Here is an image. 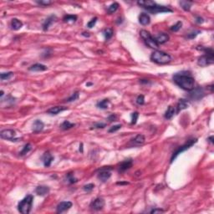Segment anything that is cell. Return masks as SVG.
<instances>
[{"label": "cell", "instance_id": "6da1fadb", "mask_svg": "<svg viewBox=\"0 0 214 214\" xmlns=\"http://www.w3.org/2000/svg\"><path fill=\"white\" fill-rule=\"evenodd\" d=\"M173 80L176 85L184 90L191 91L195 88V80L191 75L187 71L176 73L173 76Z\"/></svg>", "mask_w": 214, "mask_h": 214}, {"label": "cell", "instance_id": "7a4b0ae2", "mask_svg": "<svg viewBox=\"0 0 214 214\" xmlns=\"http://www.w3.org/2000/svg\"><path fill=\"white\" fill-rule=\"evenodd\" d=\"M197 50L204 52L205 54L201 55V57L197 60V64L201 67H205L207 65H210L214 62V53L213 49L211 48H199L197 47Z\"/></svg>", "mask_w": 214, "mask_h": 214}, {"label": "cell", "instance_id": "3957f363", "mask_svg": "<svg viewBox=\"0 0 214 214\" xmlns=\"http://www.w3.org/2000/svg\"><path fill=\"white\" fill-rule=\"evenodd\" d=\"M151 61L157 64H166L172 61V57L167 53L163 51H154L151 55Z\"/></svg>", "mask_w": 214, "mask_h": 214}, {"label": "cell", "instance_id": "277c9868", "mask_svg": "<svg viewBox=\"0 0 214 214\" xmlns=\"http://www.w3.org/2000/svg\"><path fill=\"white\" fill-rule=\"evenodd\" d=\"M34 197L32 195H28L25 197L21 200L18 204V210L20 213L28 214L30 213L33 206Z\"/></svg>", "mask_w": 214, "mask_h": 214}, {"label": "cell", "instance_id": "5b68a950", "mask_svg": "<svg viewBox=\"0 0 214 214\" xmlns=\"http://www.w3.org/2000/svg\"><path fill=\"white\" fill-rule=\"evenodd\" d=\"M140 37L142 38V39L144 40V42L146 44L147 46H149L151 49H155V50L158 49L159 44L156 43V39L151 36V34L147 30H145V29L140 30Z\"/></svg>", "mask_w": 214, "mask_h": 214}, {"label": "cell", "instance_id": "8992f818", "mask_svg": "<svg viewBox=\"0 0 214 214\" xmlns=\"http://www.w3.org/2000/svg\"><path fill=\"white\" fill-rule=\"evenodd\" d=\"M197 139H191V140H187L184 145H182V146H179L176 151L173 152V154H172V156L171 163L175 161V159H176V157H177L180 154H182V152H184V151H186L187 150H188L189 148H191V147L195 143H197Z\"/></svg>", "mask_w": 214, "mask_h": 214}, {"label": "cell", "instance_id": "52a82bcc", "mask_svg": "<svg viewBox=\"0 0 214 214\" xmlns=\"http://www.w3.org/2000/svg\"><path fill=\"white\" fill-rule=\"evenodd\" d=\"M0 136L2 139L4 140H9L11 141H17L18 139H16V131L12 129H5L3 130L0 132Z\"/></svg>", "mask_w": 214, "mask_h": 214}, {"label": "cell", "instance_id": "ba28073f", "mask_svg": "<svg viewBox=\"0 0 214 214\" xmlns=\"http://www.w3.org/2000/svg\"><path fill=\"white\" fill-rule=\"evenodd\" d=\"M204 95H205V94H204V91H203L202 88L197 87V88H194L192 90H191L189 97L191 100L198 101V100H200L201 98H203Z\"/></svg>", "mask_w": 214, "mask_h": 214}, {"label": "cell", "instance_id": "9c48e42d", "mask_svg": "<svg viewBox=\"0 0 214 214\" xmlns=\"http://www.w3.org/2000/svg\"><path fill=\"white\" fill-rule=\"evenodd\" d=\"M148 12H150L151 13H172V9L166 7V6H159V5H156L155 7L153 8H151L149 9H147Z\"/></svg>", "mask_w": 214, "mask_h": 214}, {"label": "cell", "instance_id": "30bf717a", "mask_svg": "<svg viewBox=\"0 0 214 214\" xmlns=\"http://www.w3.org/2000/svg\"><path fill=\"white\" fill-rule=\"evenodd\" d=\"M105 206V200L101 197H97L95 200H93L89 205V207L95 211H100Z\"/></svg>", "mask_w": 214, "mask_h": 214}, {"label": "cell", "instance_id": "8fae6325", "mask_svg": "<svg viewBox=\"0 0 214 214\" xmlns=\"http://www.w3.org/2000/svg\"><path fill=\"white\" fill-rule=\"evenodd\" d=\"M111 176V172L110 171V168H102L100 170L98 173V178L101 180L102 182H105L108 181Z\"/></svg>", "mask_w": 214, "mask_h": 214}, {"label": "cell", "instance_id": "7c38bea8", "mask_svg": "<svg viewBox=\"0 0 214 214\" xmlns=\"http://www.w3.org/2000/svg\"><path fill=\"white\" fill-rule=\"evenodd\" d=\"M72 206H73V203L71 201H61L60 203L58 204L56 212L58 213H62L65 211H68L70 207H72Z\"/></svg>", "mask_w": 214, "mask_h": 214}, {"label": "cell", "instance_id": "4fadbf2b", "mask_svg": "<svg viewBox=\"0 0 214 214\" xmlns=\"http://www.w3.org/2000/svg\"><path fill=\"white\" fill-rule=\"evenodd\" d=\"M145 140H146L145 136H144L142 134H138V135H136L134 138L131 140L130 145H131V146H139L143 145V144L145 143Z\"/></svg>", "mask_w": 214, "mask_h": 214}, {"label": "cell", "instance_id": "5bb4252c", "mask_svg": "<svg viewBox=\"0 0 214 214\" xmlns=\"http://www.w3.org/2000/svg\"><path fill=\"white\" fill-rule=\"evenodd\" d=\"M132 164H133L132 159H127V160L123 161L119 166V172H124L127 170H129L132 166Z\"/></svg>", "mask_w": 214, "mask_h": 214}, {"label": "cell", "instance_id": "9a60e30c", "mask_svg": "<svg viewBox=\"0 0 214 214\" xmlns=\"http://www.w3.org/2000/svg\"><path fill=\"white\" fill-rule=\"evenodd\" d=\"M47 70H48V68L46 65L38 63L34 64L28 68V70L33 71V72H42V71H45Z\"/></svg>", "mask_w": 214, "mask_h": 214}, {"label": "cell", "instance_id": "2e32d148", "mask_svg": "<svg viewBox=\"0 0 214 214\" xmlns=\"http://www.w3.org/2000/svg\"><path fill=\"white\" fill-rule=\"evenodd\" d=\"M42 160H43V163H44V166L45 167H49L50 166L51 163L54 160V156L51 155L50 152H45L44 155H43V157H42Z\"/></svg>", "mask_w": 214, "mask_h": 214}, {"label": "cell", "instance_id": "e0dca14e", "mask_svg": "<svg viewBox=\"0 0 214 214\" xmlns=\"http://www.w3.org/2000/svg\"><path fill=\"white\" fill-rule=\"evenodd\" d=\"M55 20H56V16H55V15H50L49 18H47V19L44 20V22L43 23V29H44V31H47V30L50 28V27L51 26V25H52Z\"/></svg>", "mask_w": 214, "mask_h": 214}, {"label": "cell", "instance_id": "ac0fdd59", "mask_svg": "<svg viewBox=\"0 0 214 214\" xmlns=\"http://www.w3.org/2000/svg\"><path fill=\"white\" fill-rule=\"evenodd\" d=\"M150 22H151V18L147 13H140V15L139 16V23L141 25H148Z\"/></svg>", "mask_w": 214, "mask_h": 214}, {"label": "cell", "instance_id": "d6986e66", "mask_svg": "<svg viewBox=\"0 0 214 214\" xmlns=\"http://www.w3.org/2000/svg\"><path fill=\"white\" fill-rule=\"evenodd\" d=\"M137 4L140 7H143L146 9H149L151 8H153L156 5V3L154 1L151 0H145V1H138Z\"/></svg>", "mask_w": 214, "mask_h": 214}, {"label": "cell", "instance_id": "ffe728a7", "mask_svg": "<svg viewBox=\"0 0 214 214\" xmlns=\"http://www.w3.org/2000/svg\"><path fill=\"white\" fill-rule=\"evenodd\" d=\"M67 109H68L67 107H64V106H54L47 111V113L50 115H58L64 111H66Z\"/></svg>", "mask_w": 214, "mask_h": 214}, {"label": "cell", "instance_id": "44dd1931", "mask_svg": "<svg viewBox=\"0 0 214 214\" xmlns=\"http://www.w3.org/2000/svg\"><path fill=\"white\" fill-rule=\"evenodd\" d=\"M169 38H170V37H169V35L167 34L162 33V34H158L155 39H156V43L158 44H163L166 43L169 40Z\"/></svg>", "mask_w": 214, "mask_h": 214}, {"label": "cell", "instance_id": "7402d4cb", "mask_svg": "<svg viewBox=\"0 0 214 214\" xmlns=\"http://www.w3.org/2000/svg\"><path fill=\"white\" fill-rule=\"evenodd\" d=\"M44 127V125L43 121L40 120H36L33 124V131L34 133H38V132L43 131Z\"/></svg>", "mask_w": 214, "mask_h": 214}, {"label": "cell", "instance_id": "603a6c76", "mask_svg": "<svg viewBox=\"0 0 214 214\" xmlns=\"http://www.w3.org/2000/svg\"><path fill=\"white\" fill-rule=\"evenodd\" d=\"M35 192L39 196H45L50 192V187L45 186H38L35 189Z\"/></svg>", "mask_w": 214, "mask_h": 214}, {"label": "cell", "instance_id": "cb8c5ba5", "mask_svg": "<svg viewBox=\"0 0 214 214\" xmlns=\"http://www.w3.org/2000/svg\"><path fill=\"white\" fill-rule=\"evenodd\" d=\"M10 26H11V28L13 30H19L23 27V23L18 19H13L11 21Z\"/></svg>", "mask_w": 214, "mask_h": 214}, {"label": "cell", "instance_id": "d4e9b609", "mask_svg": "<svg viewBox=\"0 0 214 214\" xmlns=\"http://www.w3.org/2000/svg\"><path fill=\"white\" fill-rule=\"evenodd\" d=\"M176 113V109H175V107H173V106H172V105H170V106H168V108H167V110L166 111V112H165V118L166 119H167V120H170V119H172L173 116H174V115Z\"/></svg>", "mask_w": 214, "mask_h": 214}, {"label": "cell", "instance_id": "484cf974", "mask_svg": "<svg viewBox=\"0 0 214 214\" xmlns=\"http://www.w3.org/2000/svg\"><path fill=\"white\" fill-rule=\"evenodd\" d=\"M187 107H188V101L184 99H181L177 104V112H179L180 111L185 110Z\"/></svg>", "mask_w": 214, "mask_h": 214}, {"label": "cell", "instance_id": "4316f807", "mask_svg": "<svg viewBox=\"0 0 214 214\" xmlns=\"http://www.w3.org/2000/svg\"><path fill=\"white\" fill-rule=\"evenodd\" d=\"M109 104H110V101L108 99H104L102 100L100 102H98L96 104V106L99 108V109H102V110H105L108 108L109 106Z\"/></svg>", "mask_w": 214, "mask_h": 214}, {"label": "cell", "instance_id": "83f0119b", "mask_svg": "<svg viewBox=\"0 0 214 214\" xmlns=\"http://www.w3.org/2000/svg\"><path fill=\"white\" fill-rule=\"evenodd\" d=\"M191 2H189V1H180L179 2V4L181 5L182 9L185 11H190L191 9Z\"/></svg>", "mask_w": 214, "mask_h": 214}, {"label": "cell", "instance_id": "f1b7e54d", "mask_svg": "<svg viewBox=\"0 0 214 214\" xmlns=\"http://www.w3.org/2000/svg\"><path fill=\"white\" fill-rule=\"evenodd\" d=\"M113 34V29H112L111 28H105V29L104 30V32H103V34H104V36H105V40H109V39H111V38H112Z\"/></svg>", "mask_w": 214, "mask_h": 214}, {"label": "cell", "instance_id": "f546056e", "mask_svg": "<svg viewBox=\"0 0 214 214\" xmlns=\"http://www.w3.org/2000/svg\"><path fill=\"white\" fill-rule=\"evenodd\" d=\"M118 9H119V3H116V2H115V3H111V4L108 7V9H107V13H110V14L114 13L115 12L117 11Z\"/></svg>", "mask_w": 214, "mask_h": 214}, {"label": "cell", "instance_id": "4dcf8cb0", "mask_svg": "<svg viewBox=\"0 0 214 214\" xmlns=\"http://www.w3.org/2000/svg\"><path fill=\"white\" fill-rule=\"evenodd\" d=\"M66 181L69 184H74L77 182V178H76V176L74 175L73 172H70L66 175Z\"/></svg>", "mask_w": 214, "mask_h": 214}, {"label": "cell", "instance_id": "1f68e13d", "mask_svg": "<svg viewBox=\"0 0 214 214\" xmlns=\"http://www.w3.org/2000/svg\"><path fill=\"white\" fill-rule=\"evenodd\" d=\"M32 149V145L30 143H27L26 145H25V146L23 147L22 151L19 152V156H25L26 154H28L29 151H31Z\"/></svg>", "mask_w": 214, "mask_h": 214}, {"label": "cell", "instance_id": "d6a6232c", "mask_svg": "<svg viewBox=\"0 0 214 214\" xmlns=\"http://www.w3.org/2000/svg\"><path fill=\"white\" fill-rule=\"evenodd\" d=\"M75 124L74 123H71V122H70L69 121H64L63 123L60 125V128L64 130V131H66V130H70V129H71V128H73V127H75Z\"/></svg>", "mask_w": 214, "mask_h": 214}, {"label": "cell", "instance_id": "836d02e7", "mask_svg": "<svg viewBox=\"0 0 214 214\" xmlns=\"http://www.w3.org/2000/svg\"><path fill=\"white\" fill-rule=\"evenodd\" d=\"M63 20L64 22H65V23H70V22L74 23V22H76V20H77V16H76V15L68 14V15H65V16L64 17Z\"/></svg>", "mask_w": 214, "mask_h": 214}, {"label": "cell", "instance_id": "e575fe53", "mask_svg": "<svg viewBox=\"0 0 214 214\" xmlns=\"http://www.w3.org/2000/svg\"><path fill=\"white\" fill-rule=\"evenodd\" d=\"M13 77V72H6V73H1L0 75V79L1 80L4 81V80H9L10 79H12Z\"/></svg>", "mask_w": 214, "mask_h": 214}, {"label": "cell", "instance_id": "d590c367", "mask_svg": "<svg viewBox=\"0 0 214 214\" xmlns=\"http://www.w3.org/2000/svg\"><path fill=\"white\" fill-rule=\"evenodd\" d=\"M79 96H80V93L78 91L75 92L74 94H72V95L70 97H69L67 100H66V102H72V101H76L79 99Z\"/></svg>", "mask_w": 214, "mask_h": 214}, {"label": "cell", "instance_id": "8d00e7d4", "mask_svg": "<svg viewBox=\"0 0 214 214\" xmlns=\"http://www.w3.org/2000/svg\"><path fill=\"white\" fill-rule=\"evenodd\" d=\"M182 26V22L178 21L176 25H174L171 27V30H172V31H173V32H177L178 30H180V29H181Z\"/></svg>", "mask_w": 214, "mask_h": 214}, {"label": "cell", "instance_id": "74e56055", "mask_svg": "<svg viewBox=\"0 0 214 214\" xmlns=\"http://www.w3.org/2000/svg\"><path fill=\"white\" fill-rule=\"evenodd\" d=\"M138 117L139 113L137 111H135V112H133V113L131 114V124H132V125H135V124L137 122Z\"/></svg>", "mask_w": 214, "mask_h": 214}, {"label": "cell", "instance_id": "f35d334b", "mask_svg": "<svg viewBox=\"0 0 214 214\" xmlns=\"http://www.w3.org/2000/svg\"><path fill=\"white\" fill-rule=\"evenodd\" d=\"M36 3L42 6H49L53 3V2L50 0H40V1H36Z\"/></svg>", "mask_w": 214, "mask_h": 214}, {"label": "cell", "instance_id": "ab89813d", "mask_svg": "<svg viewBox=\"0 0 214 214\" xmlns=\"http://www.w3.org/2000/svg\"><path fill=\"white\" fill-rule=\"evenodd\" d=\"M95 188V185L93 184V183H89L87 185H85L84 187H83V189H84V191H85L86 192H89V191H91L93 189Z\"/></svg>", "mask_w": 214, "mask_h": 214}, {"label": "cell", "instance_id": "60d3db41", "mask_svg": "<svg viewBox=\"0 0 214 214\" xmlns=\"http://www.w3.org/2000/svg\"><path fill=\"white\" fill-rule=\"evenodd\" d=\"M199 34H200V31H193V32H191V33H189L188 34H187V38H189V39H193V38H196Z\"/></svg>", "mask_w": 214, "mask_h": 214}, {"label": "cell", "instance_id": "b9f144b4", "mask_svg": "<svg viewBox=\"0 0 214 214\" xmlns=\"http://www.w3.org/2000/svg\"><path fill=\"white\" fill-rule=\"evenodd\" d=\"M122 127V126L121 125H115V126H111L110 129H109V133H114V132H115V131H119L121 128Z\"/></svg>", "mask_w": 214, "mask_h": 214}, {"label": "cell", "instance_id": "7bdbcfd3", "mask_svg": "<svg viewBox=\"0 0 214 214\" xmlns=\"http://www.w3.org/2000/svg\"><path fill=\"white\" fill-rule=\"evenodd\" d=\"M136 103L140 105H142L145 104V97L143 95H140L138 97L136 98Z\"/></svg>", "mask_w": 214, "mask_h": 214}, {"label": "cell", "instance_id": "ee69618b", "mask_svg": "<svg viewBox=\"0 0 214 214\" xmlns=\"http://www.w3.org/2000/svg\"><path fill=\"white\" fill-rule=\"evenodd\" d=\"M97 18L96 17H95L94 19H92L89 22H88V24H87V27H88L89 28H93L94 26L95 25V24H96V22H97Z\"/></svg>", "mask_w": 214, "mask_h": 214}, {"label": "cell", "instance_id": "f6af8a7d", "mask_svg": "<svg viewBox=\"0 0 214 214\" xmlns=\"http://www.w3.org/2000/svg\"><path fill=\"white\" fill-rule=\"evenodd\" d=\"M106 126V125L105 124V123H101V122H99V123H95L93 127H92V129H101V128H105Z\"/></svg>", "mask_w": 214, "mask_h": 214}, {"label": "cell", "instance_id": "bcb514c9", "mask_svg": "<svg viewBox=\"0 0 214 214\" xmlns=\"http://www.w3.org/2000/svg\"><path fill=\"white\" fill-rule=\"evenodd\" d=\"M196 23H197V24H199V25L203 24V23H204V19H203V18H201V17H200V16L196 17Z\"/></svg>", "mask_w": 214, "mask_h": 214}, {"label": "cell", "instance_id": "7dc6e473", "mask_svg": "<svg viewBox=\"0 0 214 214\" xmlns=\"http://www.w3.org/2000/svg\"><path fill=\"white\" fill-rule=\"evenodd\" d=\"M115 120H116V115H115L114 114L111 115L108 117V121H115Z\"/></svg>", "mask_w": 214, "mask_h": 214}, {"label": "cell", "instance_id": "c3c4849f", "mask_svg": "<svg viewBox=\"0 0 214 214\" xmlns=\"http://www.w3.org/2000/svg\"><path fill=\"white\" fill-rule=\"evenodd\" d=\"M163 210L162 209H153L152 211H151V213H163Z\"/></svg>", "mask_w": 214, "mask_h": 214}, {"label": "cell", "instance_id": "681fc988", "mask_svg": "<svg viewBox=\"0 0 214 214\" xmlns=\"http://www.w3.org/2000/svg\"><path fill=\"white\" fill-rule=\"evenodd\" d=\"M140 82L141 84H148V83H150V81H149L148 80H140Z\"/></svg>", "mask_w": 214, "mask_h": 214}, {"label": "cell", "instance_id": "f907efd6", "mask_svg": "<svg viewBox=\"0 0 214 214\" xmlns=\"http://www.w3.org/2000/svg\"><path fill=\"white\" fill-rule=\"evenodd\" d=\"M129 184V182H117V185H127Z\"/></svg>", "mask_w": 214, "mask_h": 214}, {"label": "cell", "instance_id": "816d5d0a", "mask_svg": "<svg viewBox=\"0 0 214 214\" xmlns=\"http://www.w3.org/2000/svg\"><path fill=\"white\" fill-rule=\"evenodd\" d=\"M207 140L210 142V143H212V144H213V136H210V137H208L207 138Z\"/></svg>", "mask_w": 214, "mask_h": 214}, {"label": "cell", "instance_id": "f5cc1de1", "mask_svg": "<svg viewBox=\"0 0 214 214\" xmlns=\"http://www.w3.org/2000/svg\"><path fill=\"white\" fill-rule=\"evenodd\" d=\"M82 35L85 36V37H89V36H90L89 33H88V32H87V33H86V32H83V33H82Z\"/></svg>", "mask_w": 214, "mask_h": 214}, {"label": "cell", "instance_id": "db71d44e", "mask_svg": "<svg viewBox=\"0 0 214 214\" xmlns=\"http://www.w3.org/2000/svg\"><path fill=\"white\" fill-rule=\"evenodd\" d=\"M79 151H80V152H83V144H82V143L80 145V149H79Z\"/></svg>", "mask_w": 214, "mask_h": 214}, {"label": "cell", "instance_id": "11a10c76", "mask_svg": "<svg viewBox=\"0 0 214 214\" xmlns=\"http://www.w3.org/2000/svg\"><path fill=\"white\" fill-rule=\"evenodd\" d=\"M93 85L92 83H87V84H86V86H89V85Z\"/></svg>", "mask_w": 214, "mask_h": 214}]
</instances>
